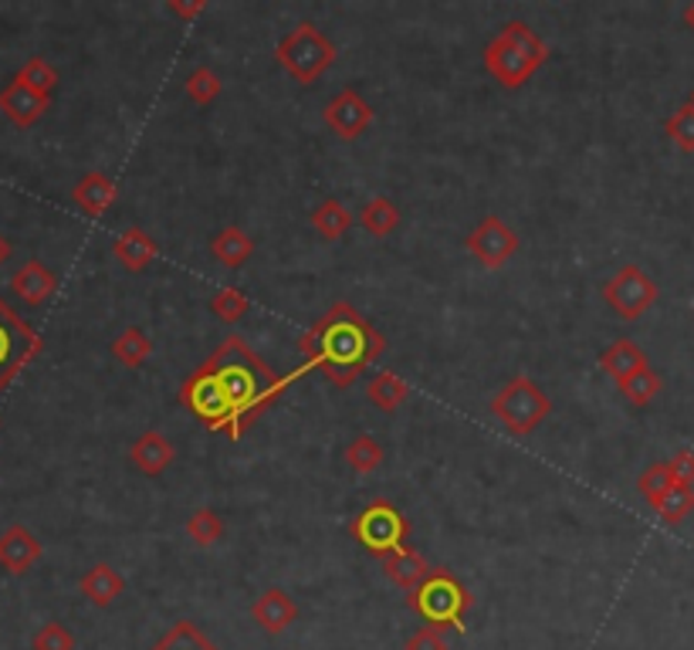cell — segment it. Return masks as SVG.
<instances>
[{"instance_id": "d6a6232c", "label": "cell", "mask_w": 694, "mask_h": 650, "mask_svg": "<svg viewBox=\"0 0 694 650\" xmlns=\"http://www.w3.org/2000/svg\"><path fill=\"white\" fill-rule=\"evenodd\" d=\"M18 82L28 85V89L38 92V95L51 99V92H54V85H58V72L44 62V58H31V62H24V69L18 72Z\"/></svg>"}, {"instance_id": "7a4b0ae2", "label": "cell", "mask_w": 694, "mask_h": 650, "mask_svg": "<svg viewBox=\"0 0 694 650\" xmlns=\"http://www.w3.org/2000/svg\"><path fill=\"white\" fill-rule=\"evenodd\" d=\"M299 349L305 370H319L335 386H353L383 357L386 339L366 316H360V309L335 302L302 332Z\"/></svg>"}, {"instance_id": "1f68e13d", "label": "cell", "mask_w": 694, "mask_h": 650, "mask_svg": "<svg viewBox=\"0 0 694 650\" xmlns=\"http://www.w3.org/2000/svg\"><path fill=\"white\" fill-rule=\"evenodd\" d=\"M654 512L661 515V522H667V525H677V522H684L691 512H694V488H687V485H674L657 505H654Z\"/></svg>"}, {"instance_id": "e575fe53", "label": "cell", "mask_w": 694, "mask_h": 650, "mask_svg": "<svg viewBox=\"0 0 694 650\" xmlns=\"http://www.w3.org/2000/svg\"><path fill=\"white\" fill-rule=\"evenodd\" d=\"M664 133L674 140L677 149L694 153V105H681L671 120L664 123Z\"/></svg>"}, {"instance_id": "74e56055", "label": "cell", "mask_w": 694, "mask_h": 650, "mask_svg": "<svg viewBox=\"0 0 694 650\" xmlns=\"http://www.w3.org/2000/svg\"><path fill=\"white\" fill-rule=\"evenodd\" d=\"M667 471H671V478L674 485H687L694 488V451H677L671 461H664Z\"/></svg>"}, {"instance_id": "52a82bcc", "label": "cell", "mask_w": 694, "mask_h": 650, "mask_svg": "<svg viewBox=\"0 0 694 650\" xmlns=\"http://www.w3.org/2000/svg\"><path fill=\"white\" fill-rule=\"evenodd\" d=\"M350 532H353V539L366 553H373L376 559H383L393 549L407 546V539H411V522H407V515H400V508H393L386 498H376V502H370L350 522Z\"/></svg>"}, {"instance_id": "603a6c76", "label": "cell", "mask_w": 694, "mask_h": 650, "mask_svg": "<svg viewBox=\"0 0 694 650\" xmlns=\"http://www.w3.org/2000/svg\"><path fill=\"white\" fill-rule=\"evenodd\" d=\"M366 396H370L383 413H393V410H400L403 403L411 400V383H407V380H400V376L390 373V370H380V373H373V380L366 383Z\"/></svg>"}, {"instance_id": "7bdbcfd3", "label": "cell", "mask_w": 694, "mask_h": 650, "mask_svg": "<svg viewBox=\"0 0 694 650\" xmlns=\"http://www.w3.org/2000/svg\"><path fill=\"white\" fill-rule=\"evenodd\" d=\"M687 105H694V92H691V102H687Z\"/></svg>"}, {"instance_id": "277c9868", "label": "cell", "mask_w": 694, "mask_h": 650, "mask_svg": "<svg viewBox=\"0 0 694 650\" xmlns=\"http://www.w3.org/2000/svg\"><path fill=\"white\" fill-rule=\"evenodd\" d=\"M407 607L424 620V627L457 630L465 633V617L475 607L472 589L460 582L450 569H431L407 597Z\"/></svg>"}, {"instance_id": "f546056e", "label": "cell", "mask_w": 694, "mask_h": 650, "mask_svg": "<svg viewBox=\"0 0 694 650\" xmlns=\"http://www.w3.org/2000/svg\"><path fill=\"white\" fill-rule=\"evenodd\" d=\"M210 312L217 316V319H224V322H238V319H245L248 312H251V299L241 291V288H230V285H224V288H217L214 295H210Z\"/></svg>"}, {"instance_id": "2e32d148", "label": "cell", "mask_w": 694, "mask_h": 650, "mask_svg": "<svg viewBox=\"0 0 694 650\" xmlns=\"http://www.w3.org/2000/svg\"><path fill=\"white\" fill-rule=\"evenodd\" d=\"M54 288H58L54 271L48 265H41L38 258L24 261L21 271H14V278H11V291L28 306H41L44 299H51Z\"/></svg>"}, {"instance_id": "d6986e66", "label": "cell", "mask_w": 694, "mask_h": 650, "mask_svg": "<svg viewBox=\"0 0 694 650\" xmlns=\"http://www.w3.org/2000/svg\"><path fill=\"white\" fill-rule=\"evenodd\" d=\"M380 563H383L386 579H390L393 586H400V589H407V594H411V589L431 572L427 559H424L414 546H400V549H393L390 556H383Z\"/></svg>"}, {"instance_id": "44dd1931", "label": "cell", "mask_w": 694, "mask_h": 650, "mask_svg": "<svg viewBox=\"0 0 694 650\" xmlns=\"http://www.w3.org/2000/svg\"><path fill=\"white\" fill-rule=\"evenodd\" d=\"M112 255H115V261H120L126 271H143L156 258V241L149 238L143 227H130V230L120 234V238H115Z\"/></svg>"}, {"instance_id": "83f0119b", "label": "cell", "mask_w": 694, "mask_h": 650, "mask_svg": "<svg viewBox=\"0 0 694 650\" xmlns=\"http://www.w3.org/2000/svg\"><path fill=\"white\" fill-rule=\"evenodd\" d=\"M360 224L373 234V238H390V234L396 230V224H400V210L393 207V200H386V197H373V200H366V204H363V210H360Z\"/></svg>"}, {"instance_id": "e0dca14e", "label": "cell", "mask_w": 694, "mask_h": 650, "mask_svg": "<svg viewBox=\"0 0 694 650\" xmlns=\"http://www.w3.org/2000/svg\"><path fill=\"white\" fill-rule=\"evenodd\" d=\"M130 457H133V464L143 471V475L156 478V475H163V471H166L173 461H177V451H173V444H169L159 431H143V434L133 441Z\"/></svg>"}, {"instance_id": "4fadbf2b", "label": "cell", "mask_w": 694, "mask_h": 650, "mask_svg": "<svg viewBox=\"0 0 694 650\" xmlns=\"http://www.w3.org/2000/svg\"><path fill=\"white\" fill-rule=\"evenodd\" d=\"M38 559H41V543L31 528L11 525L8 532H0V566H4L11 576L28 572Z\"/></svg>"}, {"instance_id": "7c38bea8", "label": "cell", "mask_w": 694, "mask_h": 650, "mask_svg": "<svg viewBox=\"0 0 694 650\" xmlns=\"http://www.w3.org/2000/svg\"><path fill=\"white\" fill-rule=\"evenodd\" d=\"M251 620H255L268 637H278V633H284L288 627H292V623L299 620V607H296L292 597L284 594V589L271 586V589H265V594L255 600Z\"/></svg>"}, {"instance_id": "8d00e7d4", "label": "cell", "mask_w": 694, "mask_h": 650, "mask_svg": "<svg viewBox=\"0 0 694 650\" xmlns=\"http://www.w3.org/2000/svg\"><path fill=\"white\" fill-rule=\"evenodd\" d=\"M31 647H34V650H75V637H72V630H69L65 623L51 620V623H44V627L34 633Z\"/></svg>"}, {"instance_id": "ffe728a7", "label": "cell", "mask_w": 694, "mask_h": 650, "mask_svg": "<svg viewBox=\"0 0 694 650\" xmlns=\"http://www.w3.org/2000/svg\"><path fill=\"white\" fill-rule=\"evenodd\" d=\"M644 367H648V352L638 342H633V339H617V342H610L600 352V370L607 376H613L617 383L626 380V376H633V373L644 370Z\"/></svg>"}, {"instance_id": "4dcf8cb0", "label": "cell", "mask_w": 694, "mask_h": 650, "mask_svg": "<svg viewBox=\"0 0 694 650\" xmlns=\"http://www.w3.org/2000/svg\"><path fill=\"white\" fill-rule=\"evenodd\" d=\"M224 518L214 512V508H197L190 518H187V536L197 543V546H214V543H220L224 539Z\"/></svg>"}, {"instance_id": "4316f807", "label": "cell", "mask_w": 694, "mask_h": 650, "mask_svg": "<svg viewBox=\"0 0 694 650\" xmlns=\"http://www.w3.org/2000/svg\"><path fill=\"white\" fill-rule=\"evenodd\" d=\"M345 464H350L356 475H373V471L386 461V451L383 444L373 437V434H356L350 444H345Z\"/></svg>"}, {"instance_id": "9a60e30c", "label": "cell", "mask_w": 694, "mask_h": 650, "mask_svg": "<svg viewBox=\"0 0 694 650\" xmlns=\"http://www.w3.org/2000/svg\"><path fill=\"white\" fill-rule=\"evenodd\" d=\"M79 589H82V597L92 603V607H112L115 600L123 597V589H126V579L120 576V569L108 566V563H95L82 579H79Z\"/></svg>"}, {"instance_id": "7402d4cb", "label": "cell", "mask_w": 694, "mask_h": 650, "mask_svg": "<svg viewBox=\"0 0 694 650\" xmlns=\"http://www.w3.org/2000/svg\"><path fill=\"white\" fill-rule=\"evenodd\" d=\"M214 258L227 268H241L248 265V258L255 255V241H251V234H245L241 227H224L214 245H210Z\"/></svg>"}, {"instance_id": "ba28073f", "label": "cell", "mask_w": 694, "mask_h": 650, "mask_svg": "<svg viewBox=\"0 0 694 650\" xmlns=\"http://www.w3.org/2000/svg\"><path fill=\"white\" fill-rule=\"evenodd\" d=\"M41 345H44L41 336L4 299H0V393L14 383V376L28 363H34Z\"/></svg>"}, {"instance_id": "f35d334b", "label": "cell", "mask_w": 694, "mask_h": 650, "mask_svg": "<svg viewBox=\"0 0 694 650\" xmlns=\"http://www.w3.org/2000/svg\"><path fill=\"white\" fill-rule=\"evenodd\" d=\"M407 650H450L444 630L437 627H421L411 640H407Z\"/></svg>"}, {"instance_id": "d590c367", "label": "cell", "mask_w": 694, "mask_h": 650, "mask_svg": "<svg viewBox=\"0 0 694 650\" xmlns=\"http://www.w3.org/2000/svg\"><path fill=\"white\" fill-rule=\"evenodd\" d=\"M638 488H641V495L648 498V505L654 508L671 488H674V478H671V471H667V464H651L644 475H641V482H638Z\"/></svg>"}, {"instance_id": "60d3db41", "label": "cell", "mask_w": 694, "mask_h": 650, "mask_svg": "<svg viewBox=\"0 0 694 650\" xmlns=\"http://www.w3.org/2000/svg\"><path fill=\"white\" fill-rule=\"evenodd\" d=\"M11 258V241L4 238V234H0V265H4Z\"/></svg>"}, {"instance_id": "5bb4252c", "label": "cell", "mask_w": 694, "mask_h": 650, "mask_svg": "<svg viewBox=\"0 0 694 650\" xmlns=\"http://www.w3.org/2000/svg\"><path fill=\"white\" fill-rule=\"evenodd\" d=\"M48 105H51V99L31 92V89L21 85L18 79H14L8 89H0V112H4L8 120H11L14 126H21V130L34 126V123L41 120V115L48 112Z\"/></svg>"}, {"instance_id": "5b68a950", "label": "cell", "mask_w": 694, "mask_h": 650, "mask_svg": "<svg viewBox=\"0 0 694 650\" xmlns=\"http://www.w3.org/2000/svg\"><path fill=\"white\" fill-rule=\"evenodd\" d=\"M278 65L292 75L299 85H312L319 82V75H325L335 62V44L315 28V24H299L288 31L278 48H275Z\"/></svg>"}, {"instance_id": "30bf717a", "label": "cell", "mask_w": 694, "mask_h": 650, "mask_svg": "<svg viewBox=\"0 0 694 650\" xmlns=\"http://www.w3.org/2000/svg\"><path fill=\"white\" fill-rule=\"evenodd\" d=\"M518 234L501 220V217H485L472 234H468V251L488 268L498 271L505 268L515 255H518Z\"/></svg>"}, {"instance_id": "836d02e7", "label": "cell", "mask_w": 694, "mask_h": 650, "mask_svg": "<svg viewBox=\"0 0 694 650\" xmlns=\"http://www.w3.org/2000/svg\"><path fill=\"white\" fill-rule=\"evenodd\" d=\"M220 92H224V82H220V75H217L214 69L200 65V69L190 72V79H187V95H190L197 105H210Z\"/></svg>"}, {"instance_id": "9c48e42d", "label": "cell", "mask_w": 694, "mask_h": 650, "mask_svg": "<svg viewBox=\"0 0 694 650\" xmlns=\"http://www.w3.org/2000/svg\"><path fill=\"white\" fill-rule=\"evenodd\" d=\"M603 299H607V306H610L620 319L633 322V319H641V316L657 302V285H654V278H651L644 268H638V265H623V268L603 285Z\"/></svg>"}, {"instance_id": "8992f818", "label": "cell", "mask_w": 694, "mask_h": 650, "mask_svg": "<svg viewBox=\"0 0 694 650\" xmlns=\"http://www.w3.org/2000/svg\"><path fill=\"white\" fill-rule=\"evenodd\" d=\"M491 413L508 427V434L526 437L552 413V400L529 376H515L491 396Z\"/></svg>"}, {"instance_id": "6da1fadb", "label": "cell", "mask_w": 694, "mask_h": 650, "mask_svg": "<svg viewBox=\"0 0 694 650\" xmlns=\"http://www.w3.org/2000/svg\"><path fill=\"white\" fill-rule=\"evenodd\" d=\"M288 383L292 376L265 367L241 336H227L210 360L180 383V403L207 431L241 441Z\"/></svg>"}, {"instance_id": "8fae6325", "label": "cell", "mask_w": 694, "mask_h": 650, "mask_svg": "<svg viewBox=\"0 0 694 650\" xmlns=\"http://www.w3.org/2000/svg\"><path fill=\"white\" fill-rule=\"evenodd\" d=\"M322 115H325V126L339 140H356L373 123V109H370V102L356 89H342L339 95H332Z\"/></svg>"}, {"instance_id": "d4e9b609", "label": "cell", "mask_w": 694, "mask_h": 650, "mask_svg": "<svg viewBox=\"0 0 694 650\" xmlns=\"http://www.w3.org/2000/svg\"><path fill=\"white\" fill-rule=\"evenodd\" d=\"M312 227L322 234L325 241H339V238H345V230L353 227V214H350V207H345V204L329 197V200H322L312 210Z\"/></svg>"}, {"instance_id": "b9f144b4", "label": "cell", "mask_w": 694, "mask_h": 650, "mask_svg": "<svg viewBox=\"0 0 694 650\" xmlns=\"http://www.w3.org/2000/svg\"><path fill=\"white\" fill-rule=\"evenodd\" d=\"M684 24H687V28L694 31V0H691V4L684 8Z\"/></svg>"}, {"instance_id": "484cf974", "label": "cell", "mask_w": 694, "mask_h": 650, "mask_svg": "<svg viewBox=\"0 0 694 650\" xmlns=\"http://www.w3.org/2000/svg\"><path fill=\"white\" fill-rule=\"evenodd\" d=\"M149 650H220V647L210 637H204L194 620H180V623H173Z\"/></svg>"}, {"instance_id": "f1b7e54d", "label": "cell", "mask_w": 694, "mask_h": 650, "mask_svg": "<svg viewBox=\"0 0 694 650\" xmlns=\"http://www.w3.org/2000/svg\"><path fill=\"white\" fill-rule=\"evenodd\" d=\"M620 386V393L633 403V406H648L657 393H661V386H664V380L651 370V367H644V370H638L633 376H626V380H620L617 383Z\"/></svg>"}, {"instance_id": "3957f363", "label": "cell", "mask_w": 694, "mask_h": 650, "mask_svg": "<svg viewBox=\"0 0 694 650\" xmlns=\"http://www.w3.org/2000/svg\"><path fill=\"white\" fill-rule=\"evenodd\" d=\"M549 62V44L522 21H508L485 48V69L505 89H522Z\"/></svg>"}, {"instance_id": "ab89813d", "label": "cell", "mask_w": 694, "mask_h": 650, "mask_svg": "<svg viewBox=\"0 0 694 650\" xmlns=\"http://www.w3.org/2000/svg\"><path fill=\"white\" fill-rule=\"evenodd\" d=\"M166 8L177 14V18H184V21H194V18L204 14V0H190V4H184V0H169Z\"/></svg>"}, {"instance_id": "cb8c5ba5", "label": "cell", "mask_w": 694, "mask_h": 650, "mask_svg": "<svg viewBox=\"0 0 694 650\" xmlns=\"http://www.w3.org/2000/svg\"><path fill=\"white\" fill-rule=\"evenodd\" d=\"M112 357L120 360L126 370H139V367L153 357V342H149V336H146L139 326H130L126 332L115 336V342H112Z\"/></svg>"}, {"instance_id": "ac0fdd59", "label": "cell", "mask_w": 694, "mask_h": 650, "mask_svg": "<svg viewBox=\"0 0 694 650\" xmlns=\"http://www.w3.org/2000/svg\"><path fill=\"white\" fill-rule=\"evenodd\" d=\"M115 197H120V190H115V180L108 173H85L72 190L75 207H82L89 217H102L115 204Z\"/></svg>"}]
</instances>
